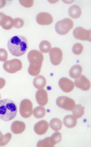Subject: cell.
Listing matches in <instances>:
<instances>
[{"instance_id": "7a4b0ae2", "label": "cell", "mask_w": 91, "mask_h": 147, "mask_svg": "<svg viewBox=\"0 0 91 147\" xmlns=\"http://www.w3.org/2000/svg\"><path fill=\"white\" fill-rule=\"evenodd\" d=\"M28 60L30 63L28 69V72L31 76H37L40 74L42 63L44 61V56L42 53L37 50H31L28 53Z\"/></svg>"}, {"instance_id": "ffe728a7", "label": "cell", "mask_w": 91, "mask_h": 147, "mask_svg": "<svg viewBox=\"0 0 91 147\" xmlns=\"http://www.w3.org/2000/svg\"><path fill=\"white\" fill-rule=\"evenodd\" d=\"M56 145L52 137H48L44 139L40 140L37 144V147H53Z\"/></svg>"}, {"instance_id": "d6986e66", "label": "cell", "mask_w": 91, "mask_h": 147, "mask_svg": "<svg viewBox=\"0 0 91 147\" xmlns=\"http://www.w3.org/2000/svg\"><path fill=\"white\" fill-rule=\"evenodd\" d=\"M82 68L80 65H76L71 68L70 71H69V75L71 78L77 79L82 75Z\"/></svg>"}, {"instance_id": "cb8c5ba5", "label": "cell", "mask_w": 91, "mask_h": 147, "mask_svg": "<svg viewBox=\"0 0 91 147\" xmlns=\"http://www.w3.org/2000/svg\"><path fill=\"white\" fill-rule=\"evenodd\" d=\"M45 114H46V110L44 109V107L43 106L37 107H36L33 111V115L37 119H41V118H43L45 115Z\"/></svg>"}, {"instance_id": "5b68a950", "label": "cell", "mask_w": 91, "mask_h": 147, "mask_svg": "<svg viewBox=\"0 0 91 147\" xmlns=\"http://www.w3.org/2000/svg\"><path fill=\"white\" fill-rule=\"evenodd\" d=\"M3 69L9 73H15L22 69V63L18 59H13L4 62Z\"/></svg>"}, {"instance_id": "44dd1931", "label": "cell", "mask_w": 91, "mask_h": 147, "mask_svg": "<svg viewBox=\"0 0 91 147\" xmlns=\"http://www.w3.org/2000/svg\"><path fill=\"white\" fill-rule=\"evenodd\" d=\"M1 26L3 28L4 30H10L11 28L14 26V19L10 16H7L4 18V19L2 22Z\"/></svg>"}, {"instance_id": "6da1fadb", "label": "cell", "mask_w": 91, "mask_h": 147, "mask_svg": "<svg viewBox=\"0 0 91 147\" xmlns=\"http://www.w3.org/2000/svg\"><path fill=\"white\" fill-rule=\"evenodd\" d=\"M7 46L11 54L15 57H20L27 51V39L22 36H14L9 40Z\"/></svg>"}, {"instance_id": "8992f818", "label": "cell", "mask_w": 91, "mask_h": 147, "mask_svg": "<svg viewBox=\"0 0 91 147\" xmlns=\"http://www.w3.org/2000/svg\"><path fill=\"white\" fill-rule=\"evenodd\" d=\"M33 103L29 99H23L20 103V115L25 119H28L33 115Z\"/></svg>"}, {"instance_id": "ba28073f", "label": "cell", "mask_w": 91, "mask_h": 147, "mask_svg": "<svg viewBox=\"0 0 91 147\" xmlns=\"http://www.w3.org/2000/svg\"><path fill=\"white\" fill-rule=\"evenodd\" d=\"M91 32L90 30H85L82 27H76L73 31L74 37L78 40L91 41Z\"/></svg>"}, {"instance_id": "d590c367", "label": "cell", "mask_w": 91, "mask_h": 147, "mask_svg": "<svg viewBox=\"0 0 91 147\" xmlns=\"http://www.w3.org/2000/svg\"><path fill=\"white\" fill-rule=\"evenodd\" d=\"M49 3H57V1H49Z\"/></svg>"}, {"instance_id": "ac0fdd59", "label": "cell", "mask_w": 91, "mask_h": 147, "mask_svg": "<svg viewBox=\"0 0 91 147\" xmlns=\"http://www.w3.org/2000/svg\"><path fill=\"white\" fill-rule=\"evenodd\" d=\"M68 14L70 15V17L73 18H78L82 14L81 8L77 5H73L69 8Z\"/></svg>"}, {"instance_id": "8d00e7d4", "label": "cell", "mask_w": 91, "mask_h": 147, "mask_svg": "<svg viewBox=\"0 0 91 147\" xmlns=\"http://www.w3.org/2000/svg\"><path fill=\"white\" fill-rule=\"evenodd\" d=\"M0 99H1V95H0Z\"/></svg>"}, {"instance_id": "484cf974", "label": "cell", "mask_w": 91, "mask_h": 147, "mask_svg": "<svg viewBox=\"0 0 91 147\" xmlns=\"http://www.w3.org/2000/svg\"><path fill=\"white\" fill-rule=\"evenodd\" d=\"M83 51V46L80 43H76L73 45L72 48V52L74 53L75 55H80Z\"/></svg>"}, {"instance_id": "1f68e13d", "label": "cell", "mask_w": 91, "mask_h": 147, "mask_svg": "<svg viewBox=\"0 0 91 147\" xmlns=\"http://www.w3.org/2000/svg\"><path fill=\"white\" fill-rule=\"evenodd\" d=\"M6 84V80L3 78H0V89H2Z\"/></svg>"}, {"instance_id": "7402d4cb", "label": "cell", "mask_w": 91, "mask_h": 147, "mask_svg": "<svg viewBox=\"0 0 91 147\" xmlns=\"http://www.w3.org/2000/svg\"><path fill=\"white\" fill-rule=\"evenodd\" d=\"M63 126V122L60 119H52L49 123V127L55 131H60Z\"/></svg>"}, {"instance_id": "603a6c76", "label": "cell", "mask_w": 91, "mask_h": 147, "mask_svg": "<svg viewBox=\"0 0 91 147\" xmlns=\"http://www.w3.org/2000/svg\"><path fill=\"white\" fill-rule=\"evenodd\" d=\"M84 110L85 107L83 106H82L81 104L75 105V107H74V109L72 110L73 116L75 117L76 119L81 118V117L84 115Z\"/></svg>"}, {"instance_id": "9a60e30c", "label": "cell", "mask_w": 91, "mask_h": 147, "mask_svg": "<svg viewBox=\"0 0 91 147\" xmlns=\"http://www.w3.org/2000/svg\"><path fill=\"white\" fill-rule=\"evenodd\" d=\"M25 124L23 122L21 121H14V123L11 124V131L15 134L23 133L25 130Z\"/></svg>"}, {"instance_id": "e575fe53", "label": "cell", "mask_w": 91, "mask_h": 147, "mask_svg": "<svg viewBox=\"0 0 91 147\" xmlns=\"http://www.w3.org/2000/svg\"><path fill=\"white\" fill-rule=\"evenodd\" d=\"M3 136V134H2V132L0 131V141H1V139H2Z\"/></svg>"}, {"instance_id": "52a82bcc", "label": "cell", "mask_w": 91, "mask_h": 147, "mask_svg": "<svg viewBox=\"0 0 91 147\" xmlns=\"http://www.w3.org/2000/svg\"><path fill=\"white\" fill-rule=\"evenodd\" d=\"M56 104L59 107L67 111H72L75 107V102L74 99L67 96H60L56 99Z\"/></svg>"}, {"instance_id": "83f0119b", "label": "cell", "mask_w": 91, "mask_h": 147, "mask_svg": "<svg viewBox=\"0 0 91 147\" xmlns=\"http://www.w3.org/2000/svg\"><path fill=\"white\" fill-rule=\"evenodd\" d=\"M24 26V21L20 18H17L14 19V26L17 29H20V28L23 27Z\"/></svg>"}, {"instance_id": "836d02e7", "label": "cell", "mask_w": 91, "mask_h": 147, "mask_svg": "<svg viewBox=\"0 0 91 147\" xmlns=\"http://www.w3.org/2000/svg\"><path fill=\"white\" fill-rule=\"evenodd\" d=\"M5 17H6L5 14H3V13H0V26L2 24V22H3V20Z\"/></svg>"}, {"instance_id": "5bb4252c", "label": "cell", "mask_w": 91, "mask_h": 147, "mask_svg": "<svg viewBox=\"0 0 91 147\" xmlns=\"http://www.w3.org/2000/svg\"><path fill=\"white\" fill-rule=\"evenodd\" d=\"M36 99L40 106H45L48 103V93L44 89H38L36 93Z\"/></svg>"}, {"instance_id": "4fadbf2b", "label": "cell", "mask_w": 91, "mask_h": 147, "mask_svg": "<svg viewBox=\"0 0 91 147\" xmlns=\"http://www.w3.org/2000/svg\"><path fill=\"white\" fill-rule=\"evenodd\" d=\"M49 127V124L45 120H41L35 124L34 126V131L38 135H43L48 131Z\"/></svg>"}, {"instance_id": "d6a6232c", "label": "cell", "mask_w": 91, "mask_h": 147, "mask_svg": "<svg viewBox=\"0 0 91 147\" xmlns=\"http://www.w3.org/2000/svg\"><path fill=\"white\" fill-rule=\"evenodd\" d=\"M6 4H7V1H5V0H0V9L5 7Z\"/></svg>"}, {"instance_id": "4316f807", "label": "cell", "mask_w": 91, "mask_h": 147, "mask_svg": "<svg viewBox=\"0 0 91 147\" xmlns=\"http://www.w3.org/2000/svg\"><path fill=\"white\" fill-rule=\"evenodd\" d=\"M11 138H12V134H6L4 136H3L2 139L0 141V146H6L7 144L9 143V142H10V139H11Z\"/></svg>"}, {"instance_id": "7c38bea8", "label": "cell", "mask_w": 91, "mask_h": 147, "mask_svg": "<svg viewBox=\"0 0 91 147\" xmlns=\"http://www.w3.org/2000/svg\"><path fill=\"white\" fill-rule=\"evenodd\" d=\"M37 22L38 24L42 25V26H47L52 23L53 22V18L49 13L46 12H41L40 14H37Z\"/></svg>"}, {"instance_id": "2e32d148", "label": "cell", "mask_w": 91, "mask_h": 147, "mask_svg": "<svg viewBox=\"0 0 91 147\" xmlns=\"http://www.w3.org/2000/svg\"><path fill=\"white\" fill-rule=\"evenodd\" d=\"M64 125L68 128H73L77 125V119L73 115H67L64 117Z\"/></svg>"}, {"instance_id": "3957f363", "label": "cell", "mask_w": 91, "mask_h": 147, "mask_svg": "<svg viewBox=\"0 0 91 147\" xmlns=\"http://www.w3.org/2000/svg\"><path fill=\"white\" fill-rule=\"evenodd\" d=\"M17 108L16 104L10 99L0 100V119L10 121L16 116Z\"/></svg>"}, {"instance_id": "8fae6325", "label": "cell", "mask_w": 91, "mask_h": 147, "mask_svg": "<svg viewBox=\"0 0 91 147\" xmlns=\"http://www.w3.org/2000/svg\"><path fill=\"white\" fill-rule=\"evenodd\" d=\"M59 86H60V88L62 91H64V92L68 93L71 92V91H73L74 88V84L69 79L63 77L59 80Z\"/></svg>"}, {"instance_id": "f546056e", "label": "cell", "mask_w": 91, "mask_h": 147, "mask_svg": "<svg viewBox=\"0 0 91 147\" xmlns=\"http://www.w3.org/2000/svg\"><path fill=\"white\" fill-rule=\"evenodd\" d=\"M8 58V53L6 49H0V61H7Z\"/></svg>"}, {"instance_id": "e0dca14e", "label": "cell", "mask_w": 91, "mask_h": 147, "mask_svg": "<svg viewBox=\"0 0 91 147\" xmlns=\"http://www.w3.org/2000/svg\"><path fill=\"white\" fill-rule=\"evenodd\" d=\"M33 85L37 89L44 88L46 85V79L43 76H37L33 80Z\"/></svg>"}, {"instance_id": "4dcf8cb0", "label": "cell", "mask_w": 91, "mask_h": 147, "mask_svg": "<svg viewBox=\"0 0 91 147\" xmlns=\"http://www.w3.org/2000/svg\"><path fill=\"white\" fill-rule=\"evenodd\" d=\"M19 3L25 7H31L33 5V0H20Z\"/></svg>"}, {"instance_id": "f1b7e54d", "label": "cell", "mask_w": 91, "mask_h": 147, "mask_svg": "<svg viewBox=\"0 0 91 147\" xmlns=\"http://www.w3.org/2000/svg\"><path fill=\"white\" fill-rule=\"evenodd\" d=\"M51 137L53 139V141H54L56 144L59 143V142L62 140V134H61L59 131H56Z\"/></svg>"}, {"instance_id": "d4e9b609", "label": "cell", "mask_w": 91, "mask_h": 147, "mask_svg": "<svg viewBox=\"0 0 91 147\" xmlns=\"http://www.w3.org/2000/svg\"><path fill=\"white\" fill-rule=\"evenodd\" d=\"M39 48L41 50V53H49L52 49V45L49 41H42L41 42V44L39 45Z\"/></svg>"}, {"instance_id": "30bf717a", "label": "cell", "mask_w": 91, "mask_h": 147, "mask_svg": "<svg viewBox=\"0 0 91 147\" xmlns=\"http://www.w3.org/2000/svg\"><path fill=\"white\" fill-rule=\"evenodd\" d=\"M74 84V86L82 91H88L90 89V82L85 76L81 75L79 77L75 79Z\"/></svg>"}, {"instance_id": "277c9868", "label": "cell", "mask_w": 91, "mask_h": 147, "mask_svg": "<svg viewBox=\"0 0 91 147\" xmlns=\"http://www.w3.org/2000/svg\"><path fill=\"white\" fill-rule=\"evenodd\" d=\"M74 26V22L70 18H64L63 20L59 21L56 24L55 29L56 33L60 35H65Z\"/></svg>"}, {"instance_id": "9c48e42d", "label": "cell", "mask_w": 91, "mask_h": 147, "mask_svg": "<svg viewBox=\"0 0 91 147\" xmlns=\"http://www.w3.org/2000/svg\"><path fill=\"white\" fill-rule=\"evenodd\" d=\"M49 55L51 62L53 65H59L63 60V52L60 48L51 49Z\"/></svg>"}]
</instances>
